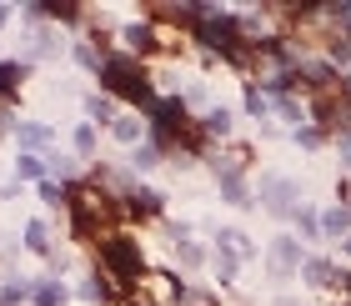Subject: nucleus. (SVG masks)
I'll return each mask as SVG.
<instances>
[{"instance_id": "1", "label": "nucleus", "mask_w": 351, "mask_h": 306, "mask_svg": "<svg viewBox=\"0 0 351 306\" xmlns=\"http://www.w3.org/2000/svg\"><path fill=\"white\" fill-rule=\"evenodd\" d=\"M66 216H71V236L75 241H101V236L116 231L125 206H121V196H110L106 186L75 181V186H66Z\"/></svg>"}, {"instance_id": "2", "label": "nucleus", "mask_w": 351, "mask_h": 306, "mask_svg": "<svg viewBox=\"0 0 351 306\" xmlns=\"http://www.w3.org/2000/svg\"><path fill=\"white\" fill-rule=\"evenodd\" d=\"M95 261H101V271L121 286V292H136L141 271H146V256H141L136 236H125V231H110V236L95 241Z\"/></svg>"}, {"instance_id": "3", "label": "nucleus", "mask_w": 351, "mask_h": 306, "mask_svg": "<svg viewBox=\"0 0 351 306\" xmlns=\"http://www.w3.org/2000/svg\"><path fill=\"white\" fill-rule=\"evenodd\" d=\"M101 86H106V95H121V101H136V106H151L156 101L146 66H141L136 56H125V51L101 60Z\"/></svg>"}, {"instance_id": "4", "label": "nucleus", "mask_w": 351, "mask_h": 306, "mask_svg": "<svg viewBox=\"0 0 351 306\" xmlns=\"http://www.w3.org/2000/svg\"><path fill=\"white\" fill-rule=\"evenodd\" d=\"M296 196H301V191H296L291 176H266V181H261V201H266V211H271V216H281V221H286V216H296V206H301Z\"/></svg>"}, {"instance_id": "5", "label": "nucleus", "mask_w": 351, "mask_h": 306, "mask_svg": "<svg viewBox=\"0 0 351 306\" xmlns=\"http://www.w3.org/2000/svg\"><path fill=\"white\" fill-rule=\"evenodd\" d=\"M121 45H125V56H151L161 45V36H156L151 21H131V25H121Z\"/></svg>"}, {"instance_id": "6", "label": "nucleus", "mask_w": 351, "mask_h": 306, "mask_svg": "<svg viewBox=\"0 0 351 306\" xmlns=\"http://www.w3.org/2000/svg\"><path fill=\"white\" fill-rule=\"evenodd\" d=\"M296 266H306L301 241H296V236H276V241H271V271H276V276H291Z\"/></svg>"}, {"instance_id": "7", "label": "nucleus", "mask_w": 351, "mask_h": 306, "mask_svg": "<svg viewBox=\"0 0 351 306\" xmlns=\"http://www.w3.org/2000/svg\"><path fill=\"white\" fill-rule=\"evenodd\" d=\"M301 276H306V286H316V292H326V286H351V276H346V271H337L326 256H311V261L301 266Z\"/></svg>"}, {"instance_id": "8", "label": "nucleus", "mask_w": 351, "mask_h": 306, "mask_svg": "<svg viewBox=\"0 0 351 306\" xmlns=\"http://www.w3.org/2000/svg\"><path fill=\"white\" fill-rule=\"evenodd\" d=\"M121 206H125V216H161V191H151V186H131L121 196Z\"/></svg>"}, {"instance_id": "9", "label": "nucleus", "mask_w": 351, "mask_h": 306, "mask_svg": "<svg viewBox=\"0 0 351 306\" xmlns=\"http://www.w3.org/2000/svg\"><path fill=\"white\" fill-rule=\"evenodd\" d=\"M15 141H21L30 156H40L56 141V131H51V126H40V121H15Z\"/></svg>"}, {"instance_id": "10", "label": "nucleus", "mask_w": 351, "mask_h": 306, "mask_svg": "<svg viewBox=\"0 0 351 306\" xmlns=\"http://www.w3.org/2000/svg\"><path fill=\"white\" fill-rule=\"evenodd\" d=\"M216 181H221V196H226L231 206H256V201H251V191H246V176L241 171H221Z\"/></svg>"}, {"instance_id": "11", "label": "nucleus", "mask_w": 351, "mask_h": 306, "mask_svg": "<svg viewBox=\"0 0 351 306\" xmlns=\"http://www.w3.org/2000/svg\"><path fill=\"white\" fill-rule=\"evenodd\" d=\"M25 71H30V60H0V101H10V95L21 91Z\"/></svg>"}, {"instance_id": "12", "label": "nucleus", "mask_w": 351, "mask_h": 306, "mask_svg": "<svg viewBox=\"0 0 351 306\" xmlns=\"http://www.w3.org/2000/svg\"><path fill=\"white\" fill-rule=\"evenodd\" d=\"M86 116L95 126H116V101L110 95H86Z\"/></svg>"}, {"instance_id": "13", "label": "nucleus", "mask_w": 351, "mask_h": 306, "mask_svg": "<svg viewBox=\"0 0 351 306\" xmlns=\"http://www.w3.org/2000/svg\"><path fill=\"white\" fill-rule=\"evenodd\" d=\"M351 231V206H331L322 216V236H346Z\"/></svg>"}, {"instance_id": "14", "label": "nucleus", "mask_w": 351, "mask_h": 306, "mask_svg": "<svg viewBox=\"0 0 351 306\" xmlns=\"http://www.w3.org/2000/svg\"><path fill=\"white\" fill-rule=\"evenodd\" d=\"M110 131H116L121 146H136V141L146 136V121H136V116H116V126H110Z\"/></svg>"}, {"instance_id": "15", "label": "nucleus", "mask_w": 351, "mask_h": 306, "mask_svg": "<svg viewBox=\"0 0 351 306\" xmlns=\"http://www.w3.org/2000/svg\"><path fill=\"white\" fill-rule=\"evenodd\" d=\"M15 176H21V181H45V156L21 151V156H15Z\"/></svg>"}, {"instance_id": "16", "label": "nucleus", "mask_w": 351, "mask_h": 306, "mask_svg": "<svg viewBox=\"0 0 351 306\" xmlns=\"http://www.w3.org/2000/svg\"><path fill=\"white\" fill-rule=\"evenodd\" d=\"M30 296H36V306H66V286L60 281H40V286H30Z\"/></svg>"}, {"instance_id": "17", "label": "nucleus", "mask_w": 351, "mask_h": 306, "mask_svg": "<svg viewBox=\"0 0 351 306\" xmlns=\"http://www.w3.org/2000/svg\"><path fill=\"white\" fill-rule=\"evenodd\" d=\"M25 246H30V251H40V256H51V226H45L40 216L25 226Z\"/></svg>"}, {"instance_id": "18", "label": "nucleus", "mask_w": 351, "mask_h": 306, "mask_svg": "<svg viewBox=\"0 0 351 306\" xmlns=\"http://www.w3.org/2000/svg\"><path fill=\"white\" fill-rule=\"evenodd\" d=\"M151 166H161V146H156V141L131 151V171H151Z\"/></svg>"}, {"instance_id": "19", "label": "nucleus", "mask_w": 351, "mask_h": 306, "mask_svg": "<svg viewBox=\"0 0 351 306\" xmlns=\"http://www.w3.org/2000/svg\"><path fill=\"white\" fill-rule=\"evenodd\" d=\"M246 116H256V121L271 116V95H266L261 86H246Z\"/></svg>"}, {"instance_id": "20", "label": "nucleus", "mask_w": 351, "mask_h": 306, "mask_svg": "<svg viewBox=\"0 0 351 306\" xmlns=\"http://www.w3.org/2000/svg\"><path fill=\"white\" fill-rule=\"evenodd\" d=\"M71 141H75V156H90V151H95V126H90V121H81Z\"/></svg>"}, {"instance_id": "21", "label": "nucleus", "mask_w": 351, "mask_h": 306, "mask_svg": "<svg viewBox=\"0 0 351 306\" xmlns=\"http://www.w3.org/2000/svg\"><path fill=\"white\" fill-rule=\"evenodd\" d=\"M176 256H181V266H201L206 261V251L196 246V241H176Z\"/></svg>"}, {"instance_id": "22", "label": "nucleus", "mask_w": 351, "mask_h": 306, "mask_svg": "<svg viewBox=\"0 0 351 306\" xmlns=\"http://www.w3.org/2000/svg\"><path fill=\"white\" fill-rule=\"evenodd\" d=\"M75 60H81L86 71H101V60H106V56L95 51V45H86V40H75Z\"/></svg>"}, {"instance_id": "23", "label": "nucleus", "mask_w": 351, "mask_h": 306, "mask_svg": "<svg viewBox=\"0 0 351 306\" xmlns=\"http://www.w3.org/2000/svg\"><path fill=\"white\" fill-rule=\"evenodd\" d=\"M25 296H30V286H25V281H21V276H15V281H10V286H5V292H0V306H21V301H25Z\"/></svg>"}, {"instance_id": "24", "label": "nucleus", "mask_w": 351, "mask_h": 306, "mask_svg": "<svg viewBox=\"0 0 351 306\" xmlns=\"http://www.w3.org/2000/svg\"><path fill=\"white\" fill-rule=\"evenodd\" d=\"M322 141H326V131H322V126H301V131H296V146H306V151H316Z\"/></svg>"}, {"instance_id": "25", "label": "nucleus", "mask_w": 351, "mask_h": 306, "mask_svg": "<svg viewBox=\"0 0 351 306\" xmlns=\"http://www.w3.org/2000/svg\"><path fill=\"white\" fill-rule=\"evenodd\" d=\"M337 151H341V161L351 166V131H346V136H337Z\"/></svg>"}, {"instance_id": "26", "label": "nucleus", "mask_w": 351, "mask_h": 306, "mask_svg": "<svg viewBox=\"0 0 351 306\" xmlns=\"http://www.w3.org/2000/svg\"><path fill=\"white\" fill-rule=\"evenodd\" d=\"M341 95H346V101H351V71L341 75Z\"/></svg>"}, {"instance_id": "27", "label": "nucleus", "mask_w": 351, "mask_h": 306, "mask_svg": "<svg viewBox=\"0 0 351 306\" xmlns=\"http://www.w3.org/2000/svg\"><path fill=\"white\" fill-rule=\"evenodd\" d=\"M341 251H346V256H351V231H346V236H341Z\"/></svg>"}, {"instance_id": "28", "label": "nucleus", "mask_w": 351, "mask_h": 306, "mask_svg": "<svg viewBox=\"0 0 351 306\" xmlns=\"http://www.w3.org/2000/svg\"><path fill=\"white\" fill-rule=\"evenodd\" d=\"M5 21H10V10H5V5H0V30H5Z\"/></svg>"}]
</instances>
